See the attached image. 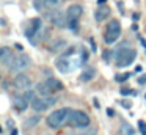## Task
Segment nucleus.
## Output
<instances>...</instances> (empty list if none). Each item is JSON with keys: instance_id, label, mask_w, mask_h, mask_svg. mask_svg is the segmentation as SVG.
Wrapping results in <instances>:
<instances>
[{"instance_id": "nucleus-3", "label": "nucleus", "mask_w": 146, "mask_h": 135, "mask_svg": "<svg viewBox=\"0 0 146 135\" xmlns=\"http://www.w3.org/2000/svg\"><path fill=\"white\" fill-rule=\"evenodd\" d=\"M83 14V8L79 3H72L69 5V8L66 9V16H68V27L72 31H76L79 28V19Z\"/></svg>"}, {"instance_id": "nucleus-30", "label": "nucleus", "mask_w": 146, "mask_h": 135, "mask_svg": "<svg viewBox=\"0 0 146 135\" xmlns=\"http://www.w3.org/2000/svg\"><path fill=\"white\" fill-rule=\"evenodd\" d=\"M138 39H140V43H141V46L145 47V50H146V39H145V38H141V36H138Z\"/></svg>"}, {"instance_id": "nucleus-27", "label": "nucleus", "mask_w": 146, "mask_h": 135, "mask_svg": "<svg viewBox=\"0 0 146 135\" xmlns=\"http://www.w3.org/2000/svg\"><path fill=\"white\" fill-rule=\"evenodd\" d=\"M121 94H123V96H126V94H135V93H133V91H130V90L123 88V90H121Z\"/></svg>"}, {"instance_id": "nucleus-21", "label": "nucleus", "mask_w": 146, "mask_h": 135, "mask_svg": "<svg viewBox=\"0 0 146 135\" xmlns=\"http://www.w3.org/2000/svg\"><path fill=\"white\" fill-rule=\"evenodd\" d=\"M121 134L123 135H135V129H133L129 122H123V124H121Z\"/></svg>"}, {"instance_id": "nucleus-17", "label": "nucleus", "mask_w": 146, "mask_h": 135, "mask_svg": "<svg viewBox=\"0 0 146 135\" xmlns=\"http://www.w3.org/2000/svg\"><path fill=\"white\" fill-rule=\"evenodd\" d=\"M46 83L49 85V88H50L52 91H61L63 90V83H61L58 78H55V77H49L47 80H46Z\"/></svg>"}, {"instance_id": "nucleus-32", "label": "nucleus", "mask_w": 146, "mask_h": 135, "mask_svg": "<svg viewBox=\"0 0 146 135\" xmlns=\"http://www.w3.org/2000/svg\"><path fill=\"white\" fill-rule=\"evenodd\" d=\"M11 135H17V129L13 127V130H11Z\"/></svg>"}, {"instance_id": "nucleus-20", "label": "nucleus", "mask_w": 146, "mask_h": 135, "mask_svg": "<svg viewBox=\"0 0 146 135\" xmlns=\"http://www.w3.org/2000/svg\"><path fill=\"white\" fill-rule=\"evenodd\" d=\"M33 6H35V9L36 11H49V8H47V0H35L33 2Z\"/></svg>"}, {"instance_id": "nucleus-28", "label": "nucleus", "mask_w": 146, "mask_h": 135, "mask_svg": "<svg viewBox=\"0 0 146 135\" xmlns=\"http://www.w3.org/2000/svg\"><path fill=\"white\" fill-rule=\"evenodd\" d=\"M146 83V75H141V77H138V85H145Z\"/></svg>"}, {"instance_id": "nucleus-25", "label": "nucleus", "mask_w": 146, "mask_h": 135, "mask_svg": "<svg viewBox=\"0 0 146 135\" xmlns=\"http://www.w3.org/2000/svg\"><path fill=\"white\" fill-rule=\"evenodd\" d=\"M129 77H130L129 72H126V74H119V75H116V82H124V80H127Z\"/></svg>"}, {"instance_id": "nucleus-33", "label": "nucleus", "mask_w": 146, "mask_h": 135, "mask_svg": "<svg viewBox=\"0 0 146 135\" xmlns=\"http://www.w3.org/2000/svg\"><path fill=\"white\" fill-rule=\"evenodd\" d=\"M105 2H107V0H98V3H99V5H104Z\"/></svg>"}, {"instance_id": "nucleus-4", "label": "nucleus", "mask_w": 146, "mask_h": 135, "mask_svg": "<svg viewBox=\"0 0 146 135\" xmlns=\"http://www.w3.org/2000/svg\"><path fill=\"white\" fill-rule=\"evenodd\" d=\"M55 104H57V97H54L50 94V96H36L30 105L36 113H42L46 110H49L52 105H55Z\"/></svg>"}, {"instance_id": "nucleus-24", "label": "nucleus", "mask_w": 146, "mask_h": 135, "mask_svg": "<svg viewBox=\"0 0 146 135\" xmlns=\"http://www.w3.org/2000/svg\"><path fill=\"white\" fill-rule=\"evenodd\" d=\"M98 134V130H96L94 127H90L88 130H85V132H80V134H77V135H96Z\"/></svg>"}, {"instance_id": "nucleus-12", "label": "nucleus", "mask_w": 146, "mask_h": 135, "mask_svg": "<svg viewBox=\"0 0 146 135\" xmlns=\"http://www.w3.org/2000/svg\"><path fill=\"white\" fill-rule=\"evenodd\" d=\"M14 58H16V57L13 55V50H11L10 47H2V49H0V63H2L3 68H11Z\"/></svg>"}, {"instance_id": "nucleus-11", "label": "nucleus", "mask_w": 146, "mask_h": 135, "mask_svg": "<svg viewBox=\"0 0 146 135\" xmlns=\"http://www.w3.org/2000/svg\"><path fill=\"white\" fill-rule=\"evenodd\" d=\"M41 28H42V21H41V19H38V17L32 19V21H30V25L25 28V36L32 41L36 35H39Z\"/></svg>"}, {"instance_id": "nucleus-1", "label": "nucleus", "mask_w": 146, "mask_h": 135, "mask_svg": "<svg viewBox=\"0 0 146 135\" xmlns=\"http://www.w3.org/2000/svg\"><path fill=\"white\" fill-rule=\"evenodd\" d=\"M137 58V50L132 49V47H126V44L119 47L115 53V61H116L118 68H126V66H130Z\"/></svg>"}, {"instance_id": "nucleus-31", "label": "nucleus", "mask_w": 146, "mask_h": 135, "mask_svg": "<svg viewBox=\"0 0 146 135\" xmlns=\"http://www.w3.org/2000/svg\"><path fill=\"white\" fill-rule=\"evenodd\" d=\"M107 115H108V116H115V112H113L111 108H107Z\"/></svg>"}, {"instance_id": "nucleus-23", "label": "nucleus", "mask_w": 146, "mask_h": 135, "mask_svg": "<svg viewBox=\"0 0 146 135\" xmlns=\"http://www.w3.org/2000/svg\"><path fill=\"white\" fill-rule=\"evenodd\" d=\"M80 60H82V65L86 63V60H88V52H86V49H80Z\"/></svg>"}, {"instance_id": "nucleus-7", "label": "nucleus", "mask_w": 146, "mask_h": 135, "mask_svg": "<svg viewBox=\"0 0 146 135\" xmlns=\"http://www.w3.org/2000/svg\"><path fill=\"white\" fill-rule=\"evenodd\" d=\"M30 57L29 55H24V53H21V55H17L16 58H14L13 65H11L10 68V72L11 74H21V72H24L25 69L30 68Z\"/></svg>"}, {"instance_id": "nucleus-16", "label": "nucleus", "mask_w": 146, "mask_h": 135, "mask_svg": "<svg viewBox=\"0 0 146 135\" xmlns=\"http://www.w3.org/2000/svg\"><path fill=\"white\" fill-rule=\"evenodd\" d=\"M94 77H96V69L93 68V66L85 68L82 71V74H80V80H82V82H91Z\"/></svg>"}, {"instance_id": "nucleus-29", "label": "nucleus", "mask_w": 146, "mask_h": 135, "mask_svg": "<svg viewBox=\"0 0 146 135\" xmlns=\"http://www.w3.org/2000/svg\"><path fill=\"white\" fill-rule=\"evenodd\" d=\"M121 104H123L124 107H127V108H130V107H132V102H130V100H123Z\"/></svg>"}, {"instance_id": "nucleus-15", "label": "nucleus", "mask_w": 146, "mask_h": 135, "mask_svg": "<svg viewBox=\"0 0 146 135\" xmlns=\"http://www.w3.org/2000/svg\"><path fill=\"white\" fill-rule=\"evenodd\" d=\"M96 21L98 22H104L105 19L110 16V8L108 6H105V5H99V8H98V11H96Z\"/></svg>"}, {"instance_id": "nucleus-9", "label": "nucleus", "mask_w": 146, "mask_h": 135, "mask_svg": "<svg viewBox=\"0 0 146 135\" xmlns=\"http://www.w3.org/2000/svg\"><path fill=\"white\" fill-rule=\"evenodd\" d=\"M71 57L72 55H64L63 53V55L57 60L55 65H57V69L60 72H64V74H66V72H71L74 68H77L76 63H72V58H71Z\"/></svg>"}, {"instance_id": "nucleus-19", "label": "nucleus", "mask_w": 146, "mask_h": 135, "mask_svg": "<svg viewBox=\"0 0 146 135\" xmlns=\"http://www.w3.org/2000/svg\"><path fill=\"white\" fill-rule=\"evenodd\" d=\"M38 122H39V115H33V116H30V118L25 119L24 127H25V129H32V127H35Z\"/></svg>"}, {"instance_id": "nucleus-22", "label": "nucleus", "mask_w": 146, "mask_h": 135, "mask_svg": "<svg viewBox=\"0 0 146 135\" xmlns=\"http://www.w3.org/2000/svg\"><path fill=\"white\" fill-rule=\"evenodd\" d=\"M61 2H63V0H47V8L49 9H55V8H58V6L61 5Z\"/></svg>"}, {"instance_id": "nucleus-8", "label": "nucleus", "mask_w": 146, "mask_h": 135, "mask_svg": "<svg viewBox=\"0 0 146 135\" xmlns=\"http://www.w3.org/2000/svg\"><path fill=\"white\" fill-rule=\"evenodd\" d=\"M49 21L55 25L57 28H64L68 27V16H66V11H60V9H50V13L47 14Z\"/></svg>"}, {"instance_id": "nucleus-13", "label": "nucleus", "mask_w": 146, "mask_h": 135, "mask_svg": "<svg viewBox=\"0 0 146 135\" xmlns=\"http://www.w3.org/2000/svg\"><path fill=\"white\" fill-rule=\"evenodd\" d=\"M29 104H32V102L25 97V94L14 96V99H13V107L17 110V112H24V110H27L29 108Z\"/></svg>"}, {"instance_id": "nucleus-26", "label": "nucleus", "mask_w": 146, "mask_h": 135, "mask_svg": "<svg viewBox=\"0 0 146 135\" xmlns=\"http://www.w3.org/2000/svg\"><path fill=\"white\" fill-rule=\"evenodd\" d=\"M138 127H140L141 135H146V122L145 121H138Z\"/></svg>"}, {"instance_id": "nucleus-5", "label": "nucleus", "mask_w": 146, "mask_h": 135, "mask_svg": "<svg viewBox=\"0 0 146 135\" xmlns=\"http://www.w3.org/2000/svg\"><path fill=\"white\" fill-rule=\"evenodd\" d=\"M121 36V24L119 21L113 19V21L108 22L107 28H105V33H104V41L107 44H113L118 41V38Z\"/></svg>"}, {"instance_id": "nucleus-18", "label": "nucleus", "mask_w": 146, "mask_h": 135, "mask_svg": "<svg viewBox=\"0 0 146 135\" xmlns=\"http://www.w3.org/2000/svg\"><path fill=\"white\" fill-rule=\"evenodd\" d=\"M35 90H36V93H38L39 96H50V94L54 93V91L49 88V85L46 83V82H41V83H38Z\"/></svg>"}, {"instance_id": "nucleus-10", "label": "nucleus", "mask_w": 146, "mask_h": 135, "mask_svg": "<svg viewBox=\"0 0 146 135\" xmlns=\"http://www.w3.org/2000/svg\"><path fill=\"white\" fill-rule=\"evenodd\" d=\"M13 85H14V88L16 90H22V91H27V90H30V86H32V78L29 77V75H25V74H17L16 77H14V80H13Z\"/></svg>"}, {"instance_id": "nucleus-6", "label": "nucleus", "mask_w": 146, "mask_h": 135, "mask_svg": "<svg viewBox=\"0 0 146 135\" xmlns=\"http://www.w3.org/2000/svg\"><path fill=\"white\" fill-rule=\"evenodd\" d=\"M69 124L76 129H85L90 126V116L82 110H72L69 116Z\"/></svg>"}, {"instance_id": "nucleus-14", "label": "nucleus", "mask_w": 146, "mask_h": 135, "mask_svg": "<svg viewBox=\"0 0 146 135\" xmlns=\"http://www.w3.org/2000/svg\"><path fill=\"white\" fill-rule=\"evenodd\" d=\"M68 46V43L63 39V38H54V39L49 43V52H61V50H64Z\"/></svg>"}, {"instance_id": "nucleus-2", "label": "nucleus", "mask_w": 146, "mask_h": 135, "mask_svg": "<svg viewBox=\"0 0 146 135\" xmlns=\"http://www.w3.org/2000/svg\"><path fill=\"white\" fill-rule=\"evenodd\" d=\"M71 108H60V110H54L50 115L47 116V126L50 129H60L63 127L66 122H69V116H71Z\"/></svg>"}]
</instances>
